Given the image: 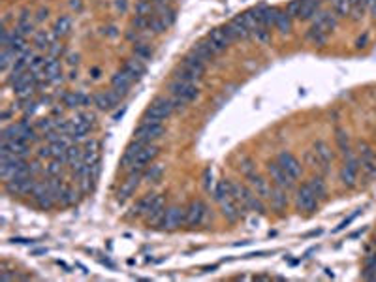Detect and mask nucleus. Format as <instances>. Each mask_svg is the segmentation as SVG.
Masks as SVG:
<instances>
[{
  "label": "nucleus",
  "instance_id": "nucleus-1",
  "mask_svg": "<svg viewBox=\"0 0 376 282\" xmlns=\"http://www.w3.org/2000/svg\"><path fill=\"white\" fill-rule=\"evenodd\" d=\"M205 74V62L198 59L194 53H190L188 57H184L181 68H177L175 72V79H182V81H199Z\"/></svg>",
  "mask_w": 376,
  "mask_h": 282
},
{
  "label": "nucleus",
  "instance_id": "nucleus-2",
  "mask_svg": "<svg viewBox=\"0 0 376 282\" xmlns=\"http://www.w3.org/2000/svg\"><path fill=\"white\" fill-rule=\"evenodd\" d=\"M173 104L170 98H164V96H156L153 100V104L147 108L145 111V121L151 123H162L164 119H168L171 113H173Z\"/></svg>",
  "mask_w": 376,
  "mask_h": 282
},
{
  "label": "nucleus",
  "instance_id": "nucleus-3",
  "mask_svg": "<svg viewBox=\"0 0 376 282\" xmlns=\"http://www.w3.org/2000/svg\"><path fill=\"white\" fill-rule=\"evenodd\" d=\"M182 224H186V209L173 205V207L166 209V213H164V217L160 220V228L171 232V230L181 228Z\"/></svg>",
  "mask_w": 376,
  "mask_h": 282
},
{
  "label": "nucleus",
  "instance_id": "nucleus-4",
  "mask_svg": "<svg viewBox=\"0 0 376 282\" xmlns=\"http://www.w3.org/2000/svg\"><path fill=\"white\" fill-rule=\"evenodd\" d=\"M170 90L173 98H179L182 100V102H186V104H190L192 100H196L199 96L198 87H196L194 83H190V81H182V79H175L170 85Z\"/></svg>",
  "mask_w": 376,
  "mask_h": 282
},
{
  "label": "nucleus",
  "instance_id": "nucleus-5",
  "mask_svg": "<svg viewBox=\"0 0 376 282\" xmlns=\"http://www.w3.org/2000/svg\"><path fill=\"white\" fill-rule=\"evenodd\" d=\"M162 134H164V126H162V123L143 121V123L139 124V128L133 132V139L143 141V143H151V141L158 139Z\"/></svg>",
  "mask_w": 376,
  "mask_h": 282
},
{
  "label": "nucleus",
  "instance_id": "nucleus-6",
  "mask_svg": "<svg viewBox=\"0 0 376 282\" xmlns=\"http://www.w3.org/2000/svg\"><path fill=\"white\" fill-rule=\"evenodd\" d=\"M295 205L299 211H305V213H314L318 209V197L316 194L310 190L309 184H303L299 190H297V197H295Z\"/></svg>",
  "mask_w": 376,
  "mask_h": 282
},
{
  "label": "nucleus",
  "instance_id": "nucleus-7",
  "mask_svg": "<svg viewBox=\"0 0 376 282\" xmlns=\"http://www.w3.org/2000/svg\"><path fill=\"white\" fill-rule=\"evenodd\" d=\"M224 32L228 34V38H230L231 42H233V40H246V38H250V34H252V30L248 28L243 15H241V17H235L230 25L224 26Z\"/></svg>",
  "mask_w": 376,
  "mask_h": 282
},
{
  "label": "nucleus",
  "instance_id": "nucleus-8",
  "mask_svg": "<svg viewBox=\"0 0 376 282\" xmlns=\"http://www.w3.org/2000/svg\"><path fill=\"white\" fill-rule=\"evenodd\" d=\"M357 172H359V160L354 158L352 154L346 156V162H344V168L340 170V181L344 186L352 188L355 181H357Z\"/></svg>",
  "mask_w": 376,
  "mask_h": 282
},
{
  "label": "nucleus",
  "instance_id": "nucleus-9",
  "mask_svg": "<svg viewBox=\"0 0 376 282\" xmlns=\"http://www.w3.org/2000/svg\"><path fill=\"white\" fill-rule=\"evenodd\" d=\"M267 172L271 173V177H273V181H275L277 186L284 188V190H291L293 188V181L295 179H291L290 175L282 170V166H280L279 162H269L267 164Z\"/></svg>",
  "mask_w": 376,
  "mask_h": 282
},
{
  "label": "nucleus",
  "instance_id": "nucleus-10",
  "mask_svg": "<svg viewBox=\"0 0 376 282\" xmlns=\"http://www.w3.org/2000/svg\"><path fill=\"white\" fill-rule=\"evenodd\" d=\"M205 215H207L205 203H203L201 199H196V201H192V203L186 207V224H188L190 228H196V226H199L201 222L205 220Z\"/></svg>",
  "mask_w": 376,
  "mask_h": 282
},
{
  "label": "nucleus",
  "instance_id": "nucleus-11",
  "mask_svg": "<svg viewBox=\"0 0 376 282\" xmlns=\"http://www.w3.org/2000/svg\"><path fill=\"white\" fill-rule=\"evenodd\" d=\"M207 43L211 45V49L215 51V55H219L222 51H226L230 47L231 40L228 38V34L224 32V28H215L211 30V34L207 36Z\"/></svg>",
  "mask_w": 376,
  "mask_h": 282
},
{
  "label": "nucleus",
  "instance_id": "nucleus-12",
  "mask_svg": "<svg viewBox=\"0 0 376 282\" xmlns=\"http://www.w3.org/2000/svg\"><path fill=\"white\" fill-rule=\"evenodd\" d=\"M277 162H279L280 166H282V170L290 175L291 179H297L299 175H301V164H299V160L295 158L291 152H280L279 154V158H277Z\"/></svg>",
  "mask_w": 376,
  "mask_h": 282
},
{
  "label": "nucleus",
  "instance_id": "nucleus-13",
  "mask_svg": "<svg viewBox=\"0 0 376 282\" xmlns=\"http://www.w3.org/2000/svg\"><path fill=\"white\" fill-rule=\"evenodd\" d=\"M359 166H361V170L365 172L367 177L375 179L376 177V156H375V152L371 151V147H367V145H363V151H361Z\"/></svg>",
  "mask_w": 376,
  "mask_h": 282
},
{
  "label": "nucleus",
  "instance_id": "nucleus-14",
  "mask_svg": "<svg viewBox=\"0 0 376 282\" xmlns=\"http://www.w3.org/2000/svg\"><path fill=\"white\" fill-rule=\"evenodd\" d=\"M312 25L322 28V30H326V32H331L337 26V15L331 12H318L312 17Z\"/></svg>",
  "mask_w": 376,
  "mask_h": 282
},
{
  "label": "nucleus",
  "instance_id": "nucleus-15",
  "mask_svg": "<svg viewBox=\"0 0 376 282\" xmlns=\"http://www.w3.org/2000/svg\"><path fill=\"white\" fill-rule=\"evenodd\" d=\"M164 213H166V201H164V196H155L153 205H151L149 213H147V222H149V224H160Z\"/></svg>",
  "mask_w": 376,
  "mask_h": 282
},
{
  "label": "nucleus",
  "instance_id": "nucleus-16",
  "mask_svg": "<svg viewBox=\"0 0 376 282\" xmlns=\"http://www.w3.org/2000/svg\"><path fill=\"white\" fill-rule=\"evenodd\" d=\"M156 154H158L156 145H153V143H145V145L141 147V151H139V154H137V158H135L132 168H143V170H145L147 164H149L151 160L156 158Z\"/></svg>",
  "mask_w": 376,
  "mask_h": 282
},
{
  "label": "nucleus",
  "instance_id": "nucleus-17",
  "mask_svg": "<svg viewBox=\"0 0 376 282\" xmlns=\"http://www.w3.org/2000/svg\"><path fill=\"white\" fill-rule=\"evenodd\" d=\"M246 179H248L250 186H252V190L256 192V196L262 197V199H269L271 188H269V184H267V181L264 177H260L258 173H252V175H248Z\"/></svg>",
  "mask_w": 376,
  "mask_h": 282
},
{
  "label": "nucleus",
  "instance_id": "nucleus-18",
  "mask_svg": "<svg viewBox=\"0 0 376 282\" xmlns=\"http://www.w3.org/2000/svg\"><path fill=\"white\" fill-rule=\"evenodd\" d=\"M312 152H314V156L318 158V164L324 166V170H328V166L333 162V152H331V149L328 147V143H326V141H316Z\"/></svg>",
  "mask_w": 376,
  "mask_h": 282
},
{
  "label": "nucleus",
  "instance_id": "nucleus-19",
  "mask_svg": "<svg viewBox=\"0 0 376 282\" xmlns=\"http://www.w3.org/2000/svg\"><path fill=\"white\" fill-rule=\"evenodd\" d=\"M111 85H113V90H115L117 94H126L130 85H132V77L121 70V72H117V74L113 75Z\"/></svg>",
  "mask_w": 376,
  "mask_h": 282
},
{
  "label": "nucleus",
  "instance_id": "nucleus-20",
  "mask_svg": "<svg viewBox=\"0 0 376 282\" xmlns=\"http://www.w3.org/2000/svg\"><path fill=\"white\" fill-rule=\"evenodd\" d=\"M145 143L143 141H137V139H133L132 145H128L126 149V152H124V156H122V168H132L135 158H137V154H139V151L143 147Z\"/></svg>",
  "mask_w": 376,
  "mask_h": 282
},
{
  "label": "nucleus",
  "instance_id": "nucleus-21",
  "mask_svg": "<svg viewBox=\"0 0 376 282\" xmlns=\"http://www.w3.org/2000/svg\"><path fill=\"white\" fill-rule=\"evenodd\" d=\"M269 199H271V205H273L275 211H282V209H286V205H288L286 190H284V188H280V186H275V188L271 190Z\"/></svg>",
  "mask_w": 376,
  "mask_h": 282
},
{
  "label": "nucleus",
  "instance_id": "nucleus-22",
  "mask_svg": "<svg viewBox=\"0 0 376 282\" xmlns=\"http://www.w3.org/2000/svg\"><path fill=\"white\" fill-rule=\"evenodd\" d=\"M122 72H126V74L132 77V81H135V79H139L141 75L145 74V66L141 64V61H139V59H132V61L124 62V66H122Z\"/></svg>",
  "mask_w": 376,
  "mask_h": 282
},
{
  "label": "nucleus",
  "instance_id": "nucleus-23",
  "mask_svg": "<svg viewBox=\"0 0 376 282\" xmlns=\"http://www.w3.org/2000/svg\"><path fill=\"white\" fill-rule=\"evenodd\" d=\"M117 92H102V94H98L94 96V104L98 106V109L106 111V109H111V108H115L117 106Z\"/></svg>",
  "mask_w": 376,
  "mask_h": 282
},
{
  "label": "nucleus",
  "instance_id": "nucleus-24",
  "mask_svg": "<svg viewBox=\"0 0 376 282\" xmlns=\"http://www.w3.org/2000/svg\"><path fill=\"white\" fill-rule=\"evenodd\" d=\"M318 12H320V0H303L301 12H299V19L312 21V17H314Z\"/></svg>",
  "mask_w": 376,
  "mask_h": 282
},
{
  "label": "nucleus",
  "instance_id": "nucleus-25",
  "mask_svg": "<svg viewBox=\"0 0 376 282\" xmlns=\"http://www.w3.org/2000/svg\"><path fill=\"white\" fill-rule=\"evenodd\" d=\"M260 15H262V25L269 28V26L277 25L279 10H277V8H267V6H260Z\"/></svg>",
  "mask_w": 376,
  "mask_h": 282
},
{
  "label": "nucleus",
  "instance_id": "nucleus-26",
  "mask_svg": "<svg viewBox=\"0 0 376 282\" xmlns=\"http://www.w3.org/2000/svg\"><path fill=\"white\" fill-rule=\"evenodd\" d=\"M153 199H155V194H147L145 197H141L139 201H137V205L132 209V217H147V213H149V209L153 205Z\"/></svg>",
  "mask_w": 376,
  "mask_h": 282
},
{
  "label": "nucleus",
  "instance_id": "nucleus-27",
  "mask_svg": "<svg viewBox=\"0 0 376 282\" xmlns=\"http://www.w3.org/2000/svg\"><path fill=\"white\" fill-rule=\"evenodd\" d=\"M192 53H194L198 59H201L203 62L211 61V59L215 57V51L211 49V45H209L207 42H201V43H198L194 49H192Z\"/></svg>",
  "mask_w": 376,
  "mask_h": 282
},
{
  "label": "nucleus",
  "instance_id": "nucleus-28",
  "mask_svg": "<svg viewBox=\"0 0 376 282\" xmlns=\"http://www.w3.org/2000/svg\"><path fill=\"white\" fill-rule=\"evenodd\" d=\"M307 38H309L312 43H316V45H324V43L328 42V32L312 25V26H310V30L307 32Z\"/></svg>",
  "mask_w": 376,
  "mask_h": 282
},
{
  "label": "nucleus",
  "instance_id": "nucleus-29",
  "mask_svg": "<svg viewBox=\"0 0 376 282\" xmlns=\"http://www.w3.org/2000/svg\"><path fill=\"white\" fill-rule=\"evenodd\" d=\"M94 160H98V141H87L85 149H83V162L92 164Z\"/></svg>",
  "mask_w": 376,
  "mask_h": 282
},
{
  "label": "nucleus",
  "instance_id": "nucleus-30",
  "mask_svg": "<svg viewBox=\"0 0 376 282\" xmlns=\"http://www.w3.org/2000/svg\"><path fill=\"white\" fill-rule=\"evenodd\" d=\"M331 2V8H333V13L337 17H348L350 15V4L348 0H329Z\"/></svg>",
  "mask_w": 376,
  "mask_h": 282
},
{
  "label": "nucleus",
  "instance_id": "nucleus-31",
  "mask_svg": "<svg viewBox=\"0 0 376 282\" xmlns=\"http://www.w3.org/2000/svg\"><path fill=\"white\" fill-rule=\"evenodd\" d=\"M277 28H279L282 34H288L291 30V17L288 12H279V17H277Z\"/></svg>",
  "mask_w": 376,
  "mask_h": 282
},
{
  "label": "nucleus",
  "instance_id": "nucleus-32",
  "mask_svg": "<svg viewBox=\"0 0 376 282\" xmlns=\"http://www.w3.org/2000/svg\"><path fill=\"white\" fill-rule=\"evenodd\" d=\"M70 28H72V21H70V17L62 15V17L57 19V23H55V34H57V36H66V34L70 32Z\"/></svg>",
  "mask_w": 376,
  "mask_h": 282
},
{
  "label": "nucleus",
  "instance_id": "nucleus-33",
  "mask_svg": "<svg viewBox=\"0 0 376 282\" xmlns=\"http://www.w3.org/2000/svg\"><path fill=\"white\" fill-rule=\"evenodd\" d=\"M348 4H350V15H352L354 19L363 17V12L367 10L365 0H348Z\"/></svg>",
  "mask_w": 376,
  "mask_h": 282
},
{
  "label": "nucleus",
  "instance_id": "nucleus-34",
  "mask_svg": "<svg viewBox=\"0 0 376 282\" xmlns=\"http://www.w3.org/2000/svg\"><path fill=\"white\" fill-rule=\"evenodd\" d=\"M307 184L310 186V190L316 194V197H326V183L320 177H312Z\"/></svg>",
  "mask_w": 376,
  "mask_h": 282
},
{
  "label": "nucleus",
  "instance_id": "nucleus-35",
  "mask_svg": "<svg viewBox=\"0 0 376 282\" xmlns=\"http://www.w3.org/2000/svg\"><path fill=\"white\" fill-rule=\"evenodd\" d=\"M337 145L339 149L344 152V156H350V143H348V134L346 132H342V130H337Z\"/></svg>",
  "mask_w": 376,
  "mask_h": 282
},
{
  "label": "nucleus",
  "instance_id": "nucleus-36",
  "mask_svg": "<svg viewBox=\"0 0 376 282\" xmlns=\"http://www.w3.org/2000/svg\"><path fill=\"white\" fill-rule=\"evenodd\" d=\"M133 55H135V59H139V61H149L151 57H153V51L149 45L145 43H137L135 47H133Z\"/></svg>",
  "mask_w": 376,
  "mask_h": 282
},
{
  "label": "nucleus",
  "instance_id": "nucleus-37",
  "mask_svg": "<svg viewBox=\"0 0 376 282\" xmlns=\"http://www.w3.org/2000/svg\"><path fill=\"white\" fill-rule=\"evenodd\" d=\"M66 160L70 164H75L79 160H83V149H79L77 145H70L68 147V152H66Z\"/></svg>",
  "mask_w": 376,
  "mask_h": 282
},
{
  "label": "nucleus",
  "instance_id": "nucleus-38",
  "mask_svg": "<svg viewBox=\"0 0 376 282\" xmlns=\"http://www.w3.org/2000/svg\"><path fill=\"white\" fill-rule=\"evenodd\" d=\"M49 42H51V36H49L45 30L36 32V36H34V45H36L38 49H45V47H49Z\"/></svg>",
  "mask_w": 376,
  "mask_h": 282
},
{
  "label": "nucleus",
  "instance_id": "nucleus-39",
  "mask_svg": "<svg viewBox=\"0 0 376 282\" xmlns=\"http://www.w3.org/2000/svg\"><path fill=\"white\" fill-rule=\"evenodd\" d=\"M13 57H15V51L13 49H10V47H4V49H2V57H0V68H2V72L8 70V66H10Z\"/></svg>",
  "mask_w": 376,
  "mask_h": 282
},
{
  "label": "nucleus",
  "instance_id": "nucleus-40",
  "mask_svg": "<svg viewBox=\"0 0 376 282\" xmlns=\"http://www.w3.org/2000/svg\"><path fill=\"white\" fill-rule=\"evenodd\" d=\"M137 15H153V2L151 0H139L135 6Z\"/></svg>",
  "mask_w": 376,
  "mask_h": 282
},
{
  "label": "nucleus",
  "instance_id": "nucleus-41",
  "mask_svg": "<svg viewBox=\"0 0 376 282\" xmlns=\"http://www.w3.org/2000/svg\"><path fill=\"white\" fill-rule=\"evenodd\" d=\"M10 49H13L15 53H17V51H23L24 49V36L13 32L12 40H10Z\"/></svg>",
  "mask_w": 376,
  "mask_h": 282
},
{
  "label": "nucleus",
  "instance_id": "nucleus-42",
  "mask_svg": "<svg viewBox=\"0 0 376 282\" xmlns=\"http://www.w3.org/2000/svg\"><path fill=\"white\" fill-rule=\"evenodd\" d=\"M252 34H254V38L258 40V42H269V38H271V32H269L267 26H264V25L256 26L254 30H252Z\"/></svg>",
  "mask_w": 376,
  "mask_h": 282
},
{
  "label": "nucleus",
  "instance_id": "nucleus-43",
  "mask_svg": "<svg viewBox=\"0 0 376 282\" xmlns=\"http://www.w3.org/2000/svg\"><path fill=\"white\" fill-rule=\"evenodd\" d=\"M301 4H303V0H291L290 4H288V8H286V12L290 13V17H299V12H301Z\"/></svg>",
  "mask_w": 376,
  "mask_h": 282
},
{
  "label": "nucleus",
  "instance_id": "nucleus-44",
  "mask_svg": "<svg viewBox=\"0 0 376 282\" xmlns=\"http://www.w3.org/2000/svg\"><path fill=\"white\" fill-rule=\"evenodd\" d=\"M73 201H75V192H73L72 188H68V186H66V190L62 192L61 201H59V203H62V205H72Z\"/></svg>",
  "mask_w": 376,
  "mask_h": 282
},
{
  "label": "nucleus",
  "instance_id": "nucleus-45",
  "mask_svg": "<svg viewBox=\"0 0 376 282\" xmlns=\"http://www.w3.org/2000/svg\"><path fill=\"white\" fill-rule=\"evenodd\" d=\"M160 177H162V168L160 166H151V170L145 172V179L153 181V183H156Z\"/></svg>",
  "mask_w": 376,
  "mask_h": 282
},
{
  "label": "nucleus",
  "instance_id": "nucleus-46",
  "mask_svg": "<svg viewBox=\"0 0 376 282\" xmlns=\"http://www.w3.org/2000/svg\"><path fill=\"white\" fill-rule=\"evenodd\" d=\"M47 173L51 175V177H61L62 162H59V160H53V162H51V164L47 166Z\"/></svg>",
  "mask_w": 376,
  "mask_h": 282
},
{
  "label": "nucleus",
  "instance_id": "nucleus-47",
  "mask_svg": "<svg viewBox=\"0 0 376 282\" xmlns=\"http://www.w3.org/2000/svg\"><path fill=\"white\" fill-rule=\"evenodd\" d=\"M254 164H252V160H248V158H244L243 162H241V166H239V170L243 172L244 177H248V175H252L254 173Z\"/></svg>",
  "mask_w": 376,
  "mask_h": 282
},
{
  "label": "nucleus",
  "instance_id": "nucleus-48",
  "mask_svg": "<svg viewBox=\"0 0 376 282\" xmlns=\"http://www.w3.org/2000/svg\"><path fill=\"white\" fill-rule=\"evenodd\" d=\"M38 128H40L42 132H51V130L55 128V124L51 123L49 119H40V121H38Z\"/></svg>",
  "mask_w": 376,
  "mask_h": 282
},
{
  "label": "nucleus",
  "instance_id": "nucleus-49",
  "mask_svg": "<svg viewBox=\"0 0 376 282\" xmlns=\"http://www.w3.org/2000/svg\"><path fill=\"white\" fill-rule=\"evenodd\" d=\"M38 156H40V158H49V156H53V152H51V145H49V147H42V149H40Z\"/></svg>",
  "mask_w": 376,
  "mask_h": 282
},
{
  "label": "nucleus",
  "instance_id": "nucleus-50",
  "mask_svg": "<svg viewBox=\"0 0 376 282\" xmlns=\"http://www.w3.org/2000/svg\"><path fill=\"white\" fill-rule=\"evenodd\" d=\"M211 181H213V173H211V170H207L205 172V188L207 190H211V186H213Z\"/></svg>",
  "mask_w": 376,
  "mask_h": 282
},
{
  "label": "nucleus",
  "instance_id": "nucleus-51",
  "mask_svg": "<svg viewBox=\"0 0 376 282\" xmlns=\"http://www.w3.org/2000/svg\"><path fill=\"white\" fill-rule=\"evenodd\" d=\"M28 168H30V175H32V177H34V175L40 172V164H30Z\"/></svg>",
  "mask_w": 376,
  "mask_h": 282
},
{
  "label": "nucleus",
  "instance_id": "nucleus-52",
  "mask_svg": "<svg viewBox=\"0 0 376 282\" xmlns=\"http://www.w3.org/2000/svg\"><path fill=\"white\" fill-rule=\"evenodd\" d=\"M44 17H47V10H40V12H38V17H36L38 21H42Z\"/></svg>",
  "mask_w": 376,
  "mask_h": 282
},
{
  "label": "nucleus",
  "instance_id": "nucleus-53",
  "mask_svg": "<svg viewBox=\"0 0 376 282\" xmlns=\"http://www.w3.org/2000/svg\"><path fill=\"white\" fill-rule=\"evenodd\" d=\"M117 6H119V10H122V12L126 10V2H124V0H117Z\"/></svg>",
  "mask_w": 376,
  "mask_h": 282
},
{
  "label": "nucleus",
  "instance_id": "nucleus-54",
  "mask_svg": "<svg viewBox=\"0 0 376 282\" xmlns=\"http://www.w3.org/2000/svg\"><path fill=\"white\" fill-rule=\"evenodd\" d=\"M375 243H376V241H375Z\"/></svg>",
  "mask_w": 376,
  "mask_h": 282
}]
</instances>
